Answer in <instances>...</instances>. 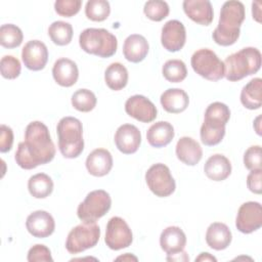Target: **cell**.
<instances>
[{
    "label": "cell",
    "instance_id": "836d02e7",
    "mask_svg": "<svg viewBox=\"0 0 262 262\" xmlns=\"http://www.w3.org/2000/svg\"><path fill=\"white\" fill-rule=\"evenodd\" d=\"M72 105L79 112L88 113L92 111L97 102L95 94L88 89H78L72 95Z\"/></svg>",
    "mask_w": 262,
    "mask_h": 262
},
{
    "label": "cell",
    "instance_id": "1f68e13d",
    "mask_svg": "<svg viewBox=\"0 0 262 262\" xmlns=\"http://www.w3.org/2000/svg\"><path fill=\"white\" fill-rule=\"evenodd\" d=\"M24 39L21 30L13 24H4L0 27V44L4 48L18 47Z\"/></svg>",
    "mask_w": 262,
    "mask_h": 262
},
{
    "label": "cell",
    "instance_id": "83f0119b",
    "mask_svg": "<svg viewBox=\"0 0 262 262\" xmlns=\"http://www.w3.org/2000/svg\"><path fill=\"white\" fill-rule=\"evenodd\" d=\"M262 80L254 78L246 84L241 92V102L248 110H258L262 105Z\"/></svg>",
    "mask_w": 262,
    "mask_h": 262
},
{
    "label": "cell",
    "instance_id": "d6a6232c",
    "mask_svg": "<svg viewBox=\"0 0 262 262\" xmlns=\"http://www.w3.org/2000/svg\"><path fill=\"white\" fill-rule=\"evenodd\" d=\"M162 74L167 81L171 83H179L186 78L187 69L182 60L169 59L164 63Z\"/></svg>",
    "mask_w": 262,
    "mask_h": 262
},
{
    "label": "cell",
    "instance_id": "8992f818",
    "mask_svg": "<svg viewBox=\"0 0 262 262\" xmlns=\"http://www.w3.org/2000/svg\"><path fill=\"white\" fill-rule=\"evenodd\" d=\"M192 70L209 81H219L224 77V62L217 54L208 48L196 50L190 59Z\"/></svg>",
    "mask_w": 262,
    "mask_h": 262
},
{
    "label": "cell",
    "instance_id": "4dcf8cb0",
    "mask_svg": "<svg viewBox=\"0 0 262 262\" xmlns=\"http://www.w3.org/2000/svg\"><path fill=\"white\" fill-rule=\"evenodd\" d=\"M48 35L54 44L64 46L70 44L72 41L73 27L70 23L56 20L49 26Z\"/></svg>",
    "mask_w": 262,
    "mask_h": 262
},
{
    "label": "cell",
    "instance_id": "d4e9b609",
    "mask_svg": "<svg viewBox=\"0 0 262 262\" xmlns=\"http://www.w3.org/2000/svg\"><path fill=\"white\" fill-rule=\"evenodd\" d=\"M204 172L213 181L225 180L231 173L230 161L221 154H215L205 163Z\"/></svg>",
    "mask_w": 262,
    "mask_h": 262
},
{
    "label": "cell",
    "instance_id": "484cf974",
    "mask_svg": "<svg viewBox=\"0 0 262 262\" xmlns=\"http://www.w3.org/2000/svg\"><path fill=\"white\" fill-rule=\"evenodd\" d=\"M175 132L173 126L166 121H160L152 124L147 132L146 139L152 147H163L168 145L174 138Z\"/></svg>",
    "mask_w": 262,
    "mask_h": 262
},
{
    "label": "cell",
    "instance_id": "52a82bcc",
    "mask_svg": "<svg viewBox=\"0 0 262 262\" xmlns=\"http://www.w3.org/2000/svg\"><path fill=\"white\" fill-rule=\"evenodd\" d=\"M100 228L96 222H82L68 234L66 249L71 254H79L97 245Z\"/></svg>",
    "mask_w": 262,
    "mask_h": 262
},
{
    "label": "cell",
    "instance_id": "d590c367",
    "mask_svg": "<svg viewBox=\"0 0 262 262\" xmlns=\"http://www.w3.org/2000/svg\"><path fill=\"white\" fill-rule=\"evenodd\" d=\"M143 12L147 16V18H149L150 20L161 21L168 16L170 12V8L166 1L149 0L145 2L143 7Z\"/></svg>",
    "mask_w": 262,
    "mask_h": 262
},
{
    "label": "cell",
    "instance_id": "cb8c5ba5",
    "mask_svg": "<svg viewBox=\"0 0 262 262\" xmlns=\"http://www.w3.org/2000/svg\"><path fill=\"white\" fill-rule=\"evenodd\" d=\"M232 239L229 227L221 222H214L209 225L206 232L207 245L216 251L226 249Z\"/></svg>",
    "mask_w": 262,
    "mask_h": 262
},
{
    "label": "cell",
    "instance_id": "b9f144b4",
    "mask_svg": "<svg viewBox=\"0 0 262 262\" xmlns=\"http://www.w3.org/2000/svg\"><path fill=\"white\" fill-rule=\"evenodd\" d=\"M13 144V131L10 127L2 124L0 126V151L7 152Z\"/></svg>",
    "mask_w": 262,
    "mask_h": 262
},
{
    "label": "cell",
    "instance_id": "74e56055",
    "mask_svg": "<svg viewBox=\"0 0 262 262\" xmlns=\"http://www.w3.org/2000/svg\"><path fill=\"white\" fill-rule=\"evenodd\" d=\"M205 118L216 120L226 125L230 118V110L225 103L215 101L210 103L206 108Z\"/></svg>",
    "mask_w": 262,
    "mask_h": 262
},
{
    "label": "cell",
    "instance_id": "9a60e30c",
    "mask_svg": "<svg viewBox=\"0 0 262 262\" xmlns=\"http://www.w3.org/2000/svg\"><path fill=\"white\" fill-rule=\"evenodd\" d=\"M115 143L117 148L125 154L131 155L137 151L141 143V133L132 124L121 125L115 133Z\"/></svg>",
    "mask_w": 262,
    "mask_h": 262
},
{
    "label": "cell",
    "instance_id": "e575fe53",
    "mask_svg": "<svg viewBox=\"0 0 262 262\" xmlns=\"http://www.w3.org/2000/svg\"><path fill=\"white\" fill-rule=\"evenodd\" d=\"M110 13L111 6L105 0H89L85 5V14L93 21H102L108 17Z\"/></svg>",
    "mask_w": 262,
    "mask_h": 262
},
{
    "label": "cell",
    "instance_id": "2e32d148",
    "mask_svg": "<svg viewBox=\"0 0 262 262\" xmlns=\"http://www.w3.org/2000/svg\"><path fill=\"white\" fill-rule=\"evenodd\" d=\"M26 227L33 236L44 238L53 233L55 222L52 215L47 211L38 210L27 217Z\"/></svg>",
    "mask_w": 262,
    "mask_h": 262
},
{
    "label": "cell",
    "instance_id": "4316f807",
    "mask_svg": "<svg viewBox=\"0 0 262 262\" xmlns=\"http://www.w3.org/2000/svg\"><path fill=\"white\" fill-rule=\"evenodd\" d=\"M201 140L207 146H214L221 142L225 135V124L211 119L204 120L200 131Z\"/></svg>",
    "mask_w": 262,
    "mask_h": 262
},
{
    "label": "cell",
    "instance_id": "f6af8a7d",
    "mask_svg": "<svg viewBox=\"0 0 262 262\" xmlns=\"http://www.w3.org/2000/svg\"><path fill=\"white\" fill-rule=\"evenodd\" d=\"M167 261H189V257L187 256L186 252L183 250L180 253L167 256Z\"/></svg>",
    "mask_w": 262,
    "mask_h": 262
},
{
    "label": "cell",
    "instance_id": "8fae6325",
    "mask_svg": "<svg viewBox=\"0 0 262 262\" xmlns=\"http://www.w3.org/2000/svg\"><path fill=\"white\" fill-rule=\"evenodd\" d=\"M235 226L243 233H252L262 226V207L258 202L244 203L237 211Z\"/></svg>",
    "mask_w": 262,
    "mask_h": 262
},
{
    "label": "cell",
    "instance_id": "7a4b0ae2",
    "mask_svg": "<svg viewBox=\"0 0 262 262\" xmlns=\"http://www.w3.org/2000/svg\"><path fill=\"white\" fill-rule=\"evenodd\" d=\"M245 6L241 1L230 0L224 2L221 7L218 26L212 33L216 44L230 46L234 44L241 34V26L245 20Z\"/></svg>",
    "mask_w": 262,
    "mask_h": 262
},
{
    "label": "cell",
    "instance_id": "e0dca14e",
    "mask_svg": "<svg viewBox=\"0 0 262 262\" xmlns=\"http://www.w3.org/2000/svg\"><path fill=\"white\" fill-rule=\"evenodd\" d=\"M182 7L185 14L199 25L209 26L213 21V7L208 0H185Z\"/></svg>",
    "mask_w": 262,
    "mask_h": 262
},
{
    "label": "cell",
    "instance_id": "ac0fdd59",
    "mask_svg": "<svg viewBox=\"0 0 262 262\" xmlns=\"http://www.w3.org/2000/svg\"><path fill=\"white\" fill-rule=\"evenodd\" d=\"M87 171L95 176L102 177L110 173L113 168V157L105 148H96L92 150L86 159Z\"/></svg>",
    "mask_w": 262,
    "mask_h": 262
},
{
    "label": "cell",
    "instance_id": "7dc6e473",
    "mask_svg": "<svg viewBox=\"0 0 262 262\" xmlns=\"http://www.w3.org/2000/svg\"><path fill=\"white\" fill-rule=\"evenodd\" d=\"M116 260H134V261H137V258L135 256L130 255L129 253H126L124 256H120Z\"/></svg>",
    "mask_w": 262,
    "mask_h": 262
},
{
    "label": "cell",
    "instance_id": "7bdbcfd3",
    "mask_svg": "<svg viewBox=\"0 0 262 262\" xmlns=\"http://www.w3.org/2000/svg\"><path fill=\"white\" fill-rule=\"evenodd\" d=\"M247 186L250 191L260 194L262 191V169L252 170L247 176Z\"/></svg>",
    "mask_w": 262,
    "mask_h": 262
},
{
    "label": "cell",
    "instance_id": "7402d4cb",
    "mask_svg": "<svg viewBox=\"0 0 262 262\" xmlns=\"http://www.w3.org/2000/svg\"><path fill=\"white\" fill-rule=\"evenodd\" d=\"M148 49V42L142 35L132 34L124 41L123 54L128 61L137 63L145 58Z\"/></svg>",
    "mask_w": 262,
    "mask_h": 262
},
{
    "label": "cell",
    "instance_id": "603a6c76",
    "mask_svg": "<svg viewBox=\"0 0 262 262\" xmlns=\"http://www.w3.org/2000/svg\"><path fill=\"white\" fill-rule=\"evenodd\" d=\"M160 101L166 112L179 114L187 108L189 97L187 93L180 88H169L162 93Z\"/></svg>",
    "mask_w": 262,
    "mask_h": 262
},
{
    "label": "cell",
    "instance_id": "4fadbf2b",
    "mask_svg": "<svg viewBox=\"0 0 262 262\" xmlns=\"http://www.w3.org/2000/svg\"><path fill=\"white\" fill-rule=\"evenodd\" d=\"M186 41V31L184 25L177 20H168L162 28L161 43L163 47L170 51L176 52L182 49Z\"/></svg>",
    "mask_w": 262,
    "mask_h": 262
},
{
    "label": "cell",
    "instance_id": "f1b7e54d",
    "mask_svg": "<svg viewBox=\"0 0 262 262\" xmlns=\"http://www.w3.org/2000/svg\"><path fill=\"white\" fill-rule=\"evenodd\" d=\"M104 81L110 89L119 91L128 83V71L121 62H113L104 72Z\"/></svg>",
    "mask_w": 262,
    "mask_h": 262
},
{
    "label": "cell",
    "instance_id": "30bf717a",
    "mask_svg": "<svg viewBox=\"0 0 262 262\" xmlns=\"http://www.w3.org/2000/svg\"><path fill=\"white\" fill-rule=\"evenodd\" d=\"M132 241L133 234L127 222L119 216L112 217L105 229L104 242L106 246L112 250L118 251L128 248L132 244Z\"/></svg>",
    "mask_w": 262,
    "mask_h": 262
},
{
    "label": "cell",
    "instance_id": "7c38bea8",
    "mask_svg": "<svg viewBox=\"0 0 262 262\" xmlns=\"http://www.w3.org/2000/svg\"><path fill=\"white\" fill-rule=\"evenodd\" d=\"M125 112L130 117L142 123H150L157 118L156 105L143 95H133L125 102Z\"/></svg>",
    "mask_w": 262,
    "mask_h": 262
},
{
    "label": "cell",
    "instance_id": "3957f363",
    "mask_svg": "<svg viewBox=\"0 0 262 262\" xmlns=\"http://www.w3.org/2000/svg\"><path fill=\"white\" fill-rule=\"evenodd\" d=\"M224 62V77L231 82L239 81L260 70L261 53L255 47H245L228 55Z\"/></svg>",
    "mask_w": 262,
    "mask_h": 262
},
{
    "label": "cell",
    "instance_id": "44dd1931",
    "mask_svg": "<svg viewBox=\"0 0 262 262\" xmlns=\"http://www.w3.org/2000/svg\"><path fill=\"white\" fill-rule=\"evenodd\" d=\"M175 151L178 160L188 166L196 165L203 157L200 143L188 136H183L177 141Z\"/></svg>",
    "mask_w": 262,
    "mask_h": 262
},
{
    "label": "cell",
    "instance_id": "6da1fadb",
    "mask_svg": "<svg viewBox=\"0 0 262 262\" xmlns=\"http://www.w3.org/2000/svg\"><path fill=\"white\" fill-rule=\"evenodd\" d=\"M55 146L47 126L40 122H31L25 130V140L19 142L15 151L16 164L25 169H35L53 160Z\"/></svg>",
    "mask_w": 262,
    "mask_h": 262
},
{
    "label": "cell",
    "instance_id": "ffe728a7",
    "mask_svg": "<svg viewBox=\"0 0 262 262\" xmlns=\"http://www.w3.org/2000/svg\"><path fill=\"white\" fill-rule=\"evenodd\" d=\"M54 81L62 87H71L76 84L79 77V70L75 61L61 57L57 59L52 68Z\"/></svg>",
    "mask_w": 262,
    "mask_h": 262
},
{
    "label": "cell",
    "instance_id": "f546056e",
    "mask_svg": "<svg viewBox=\"0 0 262 262\" xmlns=\"http://www.w3.org/2000/svg\"><path fill=\"white\" fill-rule=\"evenodd\" d=\"M28 189L32 196L36 199H45L53 190V181L45 173H37L30 177Z\"/></svg>",
    "mask_w": 262,
    "mask_h": 262
},
{
    "label": "cell",
    "instance_id": "8d00e7d4",
    "mask_svg": "<svg viewBox=\"0 0 262 262\" xmlns=\"http://www.w3.org/2000/svg\"><path fill=\"white\" fill-rule=\"evenodd\" d=\"M21 66L19 60L13 55H4L0 60V72L3 78L12 80L19 76Z\"/></svg>",
    "mask_w": 262,
    "mask_h": 262
},
{
    "label": "cell",
    "instance_id": "5b68a950",
    "mask_svg": "<svg viewBox=\"0 0 262 262\" xmlns=\"http://www.w3.org/2000/svg\"><path fill=\"white\" fill-rule=\"evenodd\" d=\"M79 44L85 52L102 58L113 56L118 47L116 36L102 28H87L82 31Z\"/></svg>",
    "mask_w": 262,
    "mask_h": 262
},
{
    "label": "cell",
    "instance_id": "60d3db41",
    "mask_svg": "<svg viewBox=\"0 0 262 262\" xmlns=\"http://www.w3.org/2000/svg\"><path fill=\"white\" fill-rule=\"evenodd\" d=\"M29 262H52L53 259L51 257V252L49 248H47L44 245L37 244L33 246L29 252H28V257H27Z\"/></svg>",
    "mask_w": 262,
    "mask_h": 262
},
{
    "label": "cell",
    "instance_id": "5bb4252c",
    "mask_svg": "<svg viewBox=\"0 0 262 262\" xmlns=\"http://www.w3.org/2000/svg\"><path fill=\"white\" fill-rule=\"evenodd\" d=\"M21 59L27 69L31 71H41L48 60V49L39 40H31L26 43L21 50Z\"/></svg>",
    "mask_w": 262,
    "mask_h": 262
},
{
    "label": "cell",
    "instance_id": "9c48e42d",
    "mask_svg": "<svg viewBox=\"0 0 262 262\" xmlns=\"http://www.w3.org/2000/svg\"><path fill=\"white\" fill-rule=\"evenodd\" d=\"M145 181L150 191L159 198L171 195L176 183L168 166L162 163L154 164L145 173Z\"/></svg>",
    "mask_w": 262,
    "mask_h": 262
},
{
    "label": "cell",
    "instance_id": "bcb514c9",
    "mask_svg": "<svg viewBox=\"0 0 262 262\" xmlns=\"http://www.w3.org/2000/svg\"><path fill=\"white\" fill-rule=\"evenodd\" d=\"M196 261H214V262H216L217 259L209 253H201L200 256L195 258V262Z\"/></svg>",
    "mask_w": 262,
    "mask_h": 262
},
{
    "label": "cell",
    "instance_id": "d6986e66",
    "mask_svg": "<svg viewBox=\"0 0 262 262\" xmlns=\"http://www.w3.org/2000/svg\"><path fill=\"white\" fill-rule=\"evenodd\" d=\"M186 245V235L178 226L165 228L160 235V246L167 256L180 253Z\"/></svg>",
    "mask_w": 262,
    "mask_h": 262
},
{
    "label": "cell",
    "instance_id": "ee69618b",
    "mask_svg": "<svg viewBox=\"0 0 262 262\" xmlns=\"http://www.w3.org/2000/svg\"><path fill=\"white\" fill-rule=\"evenodd\" d=\"M261 2L256 1L252 3V13H253V18L260 23L261 21Z\"/></svg>",
    "mask_w": 262,
    "mask_h": 262
},
{
    "label": "cell",
    "instance_id": "ba28073f",
    "mask_svg": "<svg viewBox=\"0 0 262 262\" xmlns=\"http://www.w3.org/2000/svg\"><path fill=\"white\" fill-rule=\"evenodd\" d=\"M112 199L103 189L90 191L85 200L78 206L77 215L82 222H96L111 209Z\"/></svg>",
    "mask_w": 262,
    "mask_h": 262
},
{
    "label": "cell",
    "instance_id": "277c9868",
    "mask_svg": "<svg viewBox=\"0 0 262 262\" xmlns=\"http://www.w3.org/2000/svg\"><path fill=\"white\" fill-rule=\"evenodd\" d=\"M58 148L67 159L79 157L84 149L83 126L80 120L74 117H63L56 126Z\"/></svg>",
    "mask_w": 262,
    "mask_h": 262
},
{
    "label": "cell",
    "instance_id": "ab89813d",
    "mask_svg": "<svg viewBox=\"0 0 262 262\" xmlns=\"http://www.w3.org/2000/svg\"><path fill=\"white\" fill-rule=\"evenodd\" d=\"M244 164L247 169L250 171L262 169V160H261V146L252 145L244 154Z\"/></svg>",
    "mask_w": 262,
    "mask_h": 262
},
{
    "label": "cell",
    "instance_id": "c3c4849f",
    "mask_svg": "<svg viewBox=\"0 0 262 262\" xmlns=\"http://www.w3.org/2000/svg\"><path fill=\"white\" fill-rule=\"evenodd\" d=\"M260 119H261V116H258V117L256 118V120H255V123H254V125H255V129H256V132H257V134H258V135H261L260 127H259V125H260Z\"/></svg>",
    "mask_w": 262,
    "mask_h": 262
},
{
    "label": "cell",
    "instance_id": "f35d334b",
    "mask_svg": "<svg viewBox=\"0 0 262 262\" xmlns=\"http://www.w3.org/2000/svg\"><path fill=\"white\" fill-rule=\"evenodd\" d=\"M82 6L81 0H57L54 3V9L57 14L71 17L80 11Z\"/></svg>",
    "mask_w": 262,
    "mask_h": 262
}]
</instances>
